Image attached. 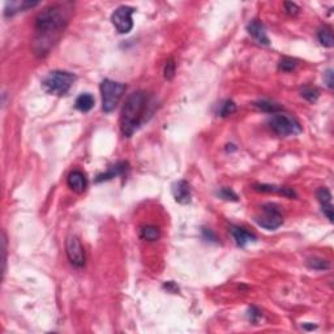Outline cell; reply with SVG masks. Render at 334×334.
Masks as SVG:
<instances>
[{
	"mask_svg": "<svg viewBox=\"0 0 334 334\" xmlns=\"http://www.w3.org/2000/svg\"><path fill=\"white\" fill-rule=\"evenodd\" d=\"M230 233H231V235H233L234 240L237 242V244L239 247H246L247 244L256 242V235L252 233H250V231L246 230V229H243V227L231 226Z\"/></svg>",
	"mask_w": 334,
	"mask_h": 334,
	"instance_id": "cell-12",
	"label": "cell"
},
{
	"mask_svg": "<svg viewBox=\"0 0 334 334\" xmlns=\"http://www.w3.org/2000/svg\"><path fill=\"white\" fill-rule=\"evenodd\" d=\"M218 195L221 196L222 198H225V200H233V201H237L238 200V196L230 188H222L221 191L218 192Z\"/></svg>",
	"mask_w": 334,
	"mask_h": 334,
	"instance_id": "cell-25",
	"label": "cell"
},
{
	"mask_svg": "<svg viewBox=\"0 0 334 334\" xmlns=\"http://www.w3.org/2000/svg\"><path fill=\"white\" fill-rule=\"evenodd\" d=\"M324 80L325 82H326V85H328V88L331 90V89H333V71H331V69H328V71L325 72Z\"/></svg>",
	"mask_w": 334,
	"mask_h": 334,
	"instance_id": "cell-28",
	"label": "cell"
},
{
	"mask_svg": "<svg viewBox=\"0 0 334 334\" xmlns=\"http://www.w3.org/2000/svg\"><path fill=\"white\" fill-rule=\"evenodd\" d=\"M269 126L273 132L281 137L295 136L302 132V126L299 124L298 120L286 114H273V117L269 119Z\"/></svg>",
	"mask_w": 334,
	"mask_h": 334,
	"instance_id": "cell-5",
	"label": "cell"
},
{
	"mask_svg": "<svg viewBox=\"0 0 334 334\" xmlns=\"http://www.w3.org/2000/svg\"><path fill=\"white\" fill-rule=\"evenodd\" d=\"M67 183H68L69 188L76 193H82L88 187V179L84 172L78 171V170H75L69 174L67 178Z\"/></svg>",
	"mask_w": 334,
	"mask_h": 334,
	"instance_id": "cell-11",
	"label": "cell"
},
{
	"mask_svg": "<svg viewBox=\"0 0 334 334\" xmlns=\"http://www.w3.org/2000/svg\"><path fill=\"white\" fill-rule=\"evenodd\" d=\"M260 316H261V313H260V311L257 308L252 307V308L250 309V318H251V321L256 322L257 318H259Z\"/></svg>",
	"mask_w": 334,
	"mask_h": 334,
	"instance_id": "cell-30",
	"label": "cell"
},
{
	"mask_svg": "<svg viewBox=\"0 0 334 334\" xmlns=\"http://www.w3.org/2000/svg\"><path fill=\"white\" fill-rule=\"evenodd\" d=\"M148 110V95L144 91H135L127 98L120 114V130L126 137H131L145 120Z\"/></svg>",
	"mask_w": 334,
	"mask_h": 334,
	"instance_id": "cell-2",
	"label": "cell"
},
{
	"mask_svg": "<svg viewBox=\"0 0 334 334\" xmlns=\"http://www.w3.org/2000/svg\"><path fill=\"white\" fill-rule=\"evenodd\" d=\"M256 222L265 230H276L282 226L283 218L277 205L265 204L263 205V215L256 217Z\"/></svg>",
	"mask_w": 334,
	"mask_h": 334,
	"instance_id": "cell-6",
	"label": "cell"
},
{
	"mask_svg": "<svg viewBox=\"0 0 334 334\" xmlns=\"http://www.w3.org/2000/svg\"><path fill=\"white\" fill-rule=\"evenodd\" d=\"M202 234H204L205 239H209L210 242H217V237L214 235V233L211 230H208V229H204L202 230Z\"/></svg>",
	"mask_w": 334,
	"mask_h": 334,
	"instance_id": "cell-29",
	"label": "cell"
},
{
	"mask_svg": "<svg viewBox=\"0 0 334 334\" xmlns=\"http://www.w3.org/2000/svg\"><path fill=\"white\" fill-rule=\"evenodd\" d=\"M135 12L132 7L128 6H122L115 10V12L111 16V23L115 26V29L120 34H127L130 33L133 28V21H132V15Z\"/></svg>",
	"mask_w": 334,
	"mask_h": 334,
	"instance_id": "cell-7",
	"label": "cell"
},
{
	"mask_svg": "<svg viewBox=\"0 0 334 334\" xmlns=\"http://www.w3.org/2000/svg\"><path fill=\"white\" fill-rule=\"evenodd\" d=\"M317 38L318 41H320V43H321L322 46H325V47H333V33H331V29L328 28V26H324L322 29L318 30Z\"/></svg>",
	"mask_w": 334,
	"mask_h": 334,
	"instance_id": "cell-18",
	"label": "cell"
},
{
	"mask_svg": "<svg viewBox=\"0 0 334 334\" xmlns=\"http://www.w3.org/2000/svg\"><path fill=\"white\" fill-rule=\"evenodd\" d=\"M307 265H308L311 269H315V270H325L329 268V263L326 261V260L316 259V257H313V259H309L308 261H307Z\"/></svg>",
	"mask_w": 334,
	"mask_h": 334,
	"instance_id": "cell-22",
	"label": "cell"
},
{
	"mask_svg": "<svg viewBox=\"0 0 334 334\" xmlns=\"http://www.w3.org/2000/svg\"><path fill=\"white\" fill-rule=\"evenodd\" d=\"M127 166H128L127 165V162H119L117 163V165L111 166L110 169H108V171L103 172V174H99V175L97 176L95 182L101 183L104 182V180H110V179L115 178V176L123 175L127 170Z\"/></svg>",
	"mask_w": 334,
	"mask_h": 334,
	"instance_id": "cell-15",
	"label": "cell"
},
{
	"mask_svg": "<svg viewBox=\"0 0 334 334\" xmlns=\"http://www.w3.org/2000/svg\"><path fill=\"white\" fill-rule=\"evenodd\" d=\"M75 81L76 76L71 72L54 71L43 78L42 86L49 94L64 95L68 93Z\"/></svg>",
	"mask_w": 334,
	"mask_h": 334,
	"instance_id": "cell-3",
	"label": "cell"
},
{
	"mask_svg": "<svg viewBox=\"0 0 334 334\" xmlns=\"http://www.w3.org/2000/svg\"><path fill=\"white\" fill-rule=\"evenodd\" d=\"M235 111H237V104L234 103L233 101H230V99H227L218 108V115L219 117H227V115H231Z\"/></svg>",
	"mask_w": 334,
	"mask_h": 334,
	"instance_id": "cell-21",
	"label": "cell"
},
{
	"mask_svg": "<svg viewBox=\"0 0 334 334\" xmlns=\"http://www.w3.org/2000/svg\"><path fill=\"white\" fill-rule=\"evenodd\" d=\"M94 97L90 93H82L77 97L75 102V107L81 113H89L94 107Z\"/></svg>",
	"mask_w": 334,
	"mask_h": 334,
	"instance_id": "cell-17",
	"label": "cell"
},
{
	"mask_svg": "<svg viewBox=\"0 0 334 334\" xmlns=\"http://www.w3.org/2000/svg\"><path fill=\"white\" fill-rule=\"evenodd\" d=\"M302 97L309 102H315L318 98V90L312 86H305L302 89Z\"/></svg>",
	"mask_w": 334,
	"mask_h": 334,
	"instance_id": "cell-24",
	"label": "cell"
},
{
	"mask_svg": "<svg viewBox=\"0 0 334 334\" xmlns=\"http://www.w3.org/2000/svg\"><path fill=\"white\" fill-rule=\"evenodd\" d=\"M255 191L257 192H273V193H279V195L286 196V197H296V193L291 188L287 187H277V185L270 184H255L253 185Z\"/></svg>",
	"mask_w": 334,
	"mask_h": 334,
	"instance_id": "cell-14",
	"label": "cell"
},
{
	"mask_svg": "<svg viewBox=\"0 0 334 334\" xmlns=\"http://www.w3.org/2000/svg\"><path fill=\"white\" fill-rule=\"evenodd\" d=\"M172 195H174L175 201L179 202V204H189L192 198L191 187L185 180H179V182L172 184Z\"/></svg>",
	"mask_w": 334,
	"mask_h": 334,
	"instance_id": "cell-9",
	"label": "cell"
},
{
	"mask_svg": "<svg viewBox=\"0 0 334 334\" xmlns=\"http://www.w3.org/2000/svg\"><path fill=\"white\" fill-rule=\"evenodd\" d=\"M65 252L71 264L76 268H82L85 265V251L81 242L77 237L71 235L65 240Z\"/></svg>",
	"mask_w": 334,
	"mask_h": 334,
	"instance_id": "cell-8",
	"label": "cell"
},
{
	"mask_svg": "<svg viewBox=\"0 0 334 334\" xmlns=\"http://www.w3.org/2000/svg\"><path fill=\"white\" fill-rule=\"evenodd\" d=\"M296 65H298V63H296V60H294V59L283 58L282 60L279 62V69L283 72H291L296 68Z\"/></svg>",
	"mask_w": 334,
	"mask_h": 334,
	"instance_id": "cell-23",
	"label": "cell"
},
{
	"mask_svg": "<svg viewBox=\"0 0 334 334\" xmlns=\"http://www.w3.org/2000/svg\"><path fill=\"white\" fill-rule=\"evenodd\" d=\"M247 30H248V33L253 37V39H255L257 43L264 46L270 45L269 38L266 36L265 26H264L263 23H260L259 20H253V21H251V23L248 24V26H247Z\"/></svg>",
	"mask_w": 334,
	"mask_h": 334,
	"instance_id": "cell-10",
	"label": "cell"
},
{
	"mask_svg": "<svg viewBox=\"0 0 334 334\" xmlns=\"http://www.w3.org/2000/svg\"><path fill=\"white\" fill-rule=\"evenodd\" d=\"M285 8H286V12L289 13V15H292V16H295L296 13L299 12V7L294 3H290V2H286Z\"/></svg>",
	"mask_w": 334,
	"mask_h": 334,
	"instance_id": "cell-27",
	"label": "cell"
},
{
	"mask_svg": "<svg viewBox=\"0 0 334 334\" xmlns=\"http://www.w3.org/2000/svg\"><path fill=\"white\" fill-rule=\"evenodd\" d=\"M141 237L149 242H156L159 238V230L156 226H146L141 230Z\"/></svg>",
	"mask_w": 334,
	"mask_h": 334,
	"instance_id": "cell-20",
	"label": "cell"
},
{
	"mask_svg": "<svg viewBox=\"0 0 334 334\" xmlns=\"http://www.w3.org/2000/svg\"><path fill=\"white\" fill-rule=\"evenodd\" d=\"M256 106L261 111H264V113H268V114H277V113H279V111H282V107H281V106H278L277 103H273V102H270V101H266V99L257 102Z\"/></svg>",
	"mask_w": 334,
	"mask_h": 334,
	"instance_id": "cell-19",
	"label": "cell"
},
{
	"mask_svg": "<svg viewBox=\"0 0 334 334\" xmlns=\"http://www.w3.org/2000/svg\"><path fill=\"white\" fill-rule=\"evenodd\" d=\"M99 89H101L102 94V110L107 114L113 113L123 97L124 91H126V85L122 82L113 81L110 78H104L101 82Z\"/></svg>",
	"mask_w": 334,
	"mask_h": 334,
	"instance_id": "cell-4",
	"label": "cell"
},
{
	"mask_svg": "<svg viewBox=\"0 0 334 334\" xmlns=\"http://www.w3.org/2000/svg\"><path fill=\"white\" fill-rule=\"evenodd\" d=\"M174 75H175V63L170 60V62L166 63L165 65V77L167 78V80H171V78L174 77Z\"/></svg>",
	"mask_w": 334,
	"mask_h": 334,
	"instance_id": "cell-26",
	"label": "cell"
},
{
	"mask_svg": "<svg viewBox=\"0 0 334 334\" xmlns=\"http://www.w3.org/2000/svg\"><path fill=\"white\" fill-rule=\"evenodd\" d=\"M71 11L69 4H58L46 8L37 16L34 24L36 34L33 39L36 55L45 56L49 54L68 24Z\"/></svg>",
	"mask_w": 334,
	"mask_h": 334,
	"instance_id": "cell-1",
	"label": "cell"
},
{
	"mask_svg": "<svg viewBox=\"0 0 334 334\" xmlns=\"http://www.w3.org/2000/svg\"><path fill=\"white\" fill-rule=\"evenodd\" d=\"M316 196H317L318 202L321 204L324 214L328 217L329 221L333 222V205H331V195L329 189L322 187V188H320L316 192Z\"/></svg>",
	"mask_w": 334,
	"mask_h": 334,
	"instance_id": "cell-13",
	"label": "cell"
},
{
	"mask_svg": "<svg viewBox=\"0 0 334 334\" xmlns=\"http://www.w3.org/2000/svg\"><path fill=\"white\" fill-rule=\"evenodd\" d=\"M38 6V2L36 3H33V2H11V3H7L6 6V12L4 15L6 16H13V15H16L17 12H24L28 8H33V7Z\"/></svg>",
	"mask_w": 334,
	"mask_h": 334,
	"instance_id": "cell-16",
	"label": "cell"
}]
</instances>
